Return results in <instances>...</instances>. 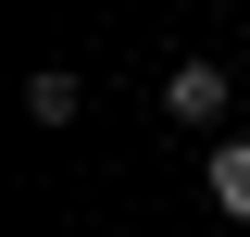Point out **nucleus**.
Segmentation results:
<instances>
[{"label":"nucleus","instance_id":"obj_1","mask_svg":"<svg viewBox=\"0 0 250 237\" xmlns=\"http://www.w3.org/2000/svg\"><path fill=\"white\" fill-rule=\"evenodd\" d=\"M163 113H175V125H213L225 113V75H213V62H175V75H163Z\"/></svg>","mask_w":250,"mask_h":237},{"label":"nucleus","instance_id":"obj_2","mask_svg":"<svg viewBox=\"0 0 250 237\" xmlns=\"http://www.w3.org/2000/svg\"><path fill=\"white\" fill-rule=\"evenodd\" d=\"M213 212H238V225H250V150H213Z\"/></svg>","mask_w":250,"mask_h":237}]
</instances>
